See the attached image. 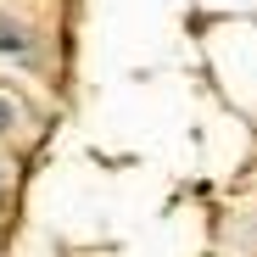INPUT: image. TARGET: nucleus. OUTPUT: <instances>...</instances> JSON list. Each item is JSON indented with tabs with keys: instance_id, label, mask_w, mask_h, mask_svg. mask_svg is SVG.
I'll return each mask as SVG.
<instances>
[{
	"instance_id": "obj_1",
	"label": "nucleus",
	"mask_w": 257,
	"mask_h": 257,
	"mask_svg": "<svg viewBox=\"0 0 257 257\" xmlns=\"http://www.w3.org/2000/svg\"><path fill=\"white\" fill-rule=\"evenodd\" d=\"M28 51V34L12 28V23H0V56H23Z\"/></svg>"
}]
</instances>
